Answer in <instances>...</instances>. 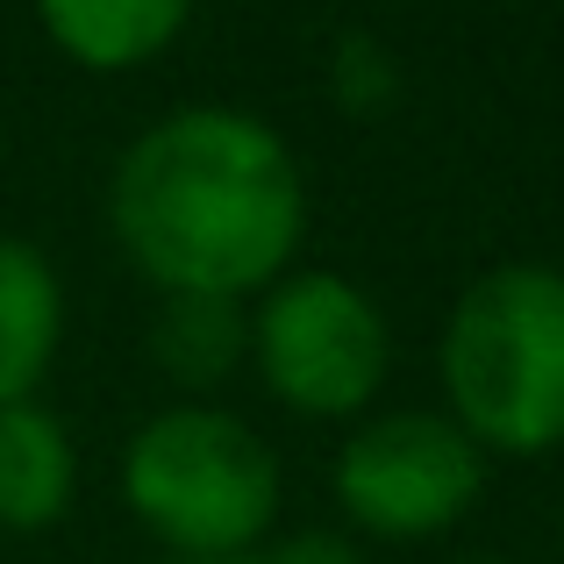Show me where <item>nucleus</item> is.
Returning a JSON list of instances; mask_svg holds the SVG:
<instances>
[{
    "mask_svg": "<svg viewBox=\"0 0 564 564\" xmlns=\"http://www.w3.org/2000/svg\"><path fill=\"white\" fill-rule=\"evenodd\" d=\"M72 494H79V451L65 422L36 400L0 408V529L43 536L72 514Z\"/></svg>",
    "mask_w": 564,
    "mask_h": 564,
    "instance_id": "423d86ee",
    "label": "nucleus"
},
{
    "mask_svg": "<svg viewBox=\"0 0 564 564\" xmlns=\"http://www.w3.org/2000/svg\"><path fill=\"white\" fill-rule=\"evenodd\" d=\"M465 564H500V557H465Z\"/></svg>",
    "mask_w": 564,
    "mask_h": 564,
    "instance_id": "ddd939ff",
    "label": "nucleus"
},
{
    "mask_svg": "<svg viewBox=\"0 0 564 564\" xmlns=\"http://www.w3.org/2000/svg\"><path fill=\"white\" fill-rule=\"evenodd\" d=\"M108 229L158 293L250 301L293 272L307 236L301 158L264 115L186 100L115 158Z\"/></svg>",
    "mask_w": 564,
    "mask_h": 564,
    "instance_id": "f257e3e1",
    "label": "nucleus"
},
{
    "mask_svg": "<svg viewBox=\"0 0 564 564\" xmlns=\"http://www.w3.org/2000/svg\"><path fill=\"white\" fill-rule=\"evenodd\" d=\"M65 344V279L22 236H0V408L36 400Z\"/></svg>",
    "mask_w": 564,
    "mask_h": 564,
    "instance_id": "0eeeda50",
    "label": "nucleus"
},
{
    "mask_svg": "<svg viewBox=\"0 0 564 564\" xmlns=\"http://www.w3.org/2000/svg\"><path fill=\"white\" fill-rule=\"evenodd\" d=\"M393 51L379 36H344L336 43V65H329V86L344 108H386L393 100Z\"/></svg>",
    "mask_w": 564,
    "mask_h": 564,
    "instance_id": "9d476101",
    "label": "nucleus"
},
{
    "mask_svg": "<svg viewBox=\"0 0 564 564\" xmlns=\"http://www.w3.org/2000/svg\"><path fill=\"white\" fill-rule=\"evenodd\" d=\"M172 564H180V557H172ZM215 564H250V557H215Z\"/></svg>",
    "mask_w": 564,
    "mask_h": 564,
    "instance_id": "f8f14e48",
    "label": "nucleus"
},
{
    "mask_svg": "<svg viewBox=\"0 0 564 564\" xmlns=\"http://www.w3.org/2000/svg\"><path fill=\"white\" fill-rule=\"evenodd\" d=\"M250 358V301L215 293H165L151 315V365L180 386H221Z\"/></svg>",
    "mask_w": 564,
    "mask_h": 564,
    "instance_id": "1a4fd4ad",
    "label": "nucleus"
},
{
    "mask_svg": "<svg viewBox=\"0 0 564 564\" xmlns=\"http://www.w3.org/2000/svg\"><path fill=\"white\" fill-rule=\"evenodd\" d=\"M279 457L229 408H158L122 451V500L180 564L258 557L279 522Z\"/></svg>",
    "mask_w": 564,
    "mask_h": 564,
    "instance_id": "7ed1b4c3",
    "label": "nucleus"
},
{
    "mask_svg": "<svg viewBox=\"0 0 564 564\" xmlns=\"http://www.w3.org/2000/svg\"><path fill=\"white\" fill-rule=\"evenodd\" d=\"M250 365L279 408L307 422H358L393 372V329L358 279L286 272L250 301Z\"/></svg>",
    "mask_w": 564,
    "mask_h": 564,
    "instance_id": "20e7f679",
    "label": "nucleus"
},
{
    "mask_svg": "<svg viewBox=\"0 0 564 564\" xmlns=\"http://www.w3.org/2000/svg\"><path fill=\"white\" fill-rule=\"evenodd\" d=\"M486 494V451L436 408H379L336 451V500L365 536L429 543Z\"/></svg>",
    "mask_w": 564,
    "mask_h": 564,
    "instance_id": "39448f33",
    "label": "nucleus"
},
{
    "mask_svg": "<svg viewBox=\"0 0 564 564\" xmlns=\"http://www.w3.org/2000/svg\"><path fill=\"white\" fill-rule=\"evenodd\" d=\"M193 0H36V22L72 65L137 72L186 29Z\"/></svg>",
    "mask_w": 564,
    "mask_h": 564,
    "instance_id": "6e6552de",
    "label": "nucleus"
},
{
    "mask_svg": "<svg viewBox=\"0 0 564 564\" xmlns=\"http://www.w3.org/2000/svg\"><path fill=\"white\" fill-rule=\"evenodd\" d=\"M443 400L486 457H543L564 443V272L514 258L479 272L443 322Z\"/></svg>",
    "mask_w": 564,
    "mask_h": 564,
    "instance_id": "f03ea898",
    "label": "nucleus"
},
{
    "mask_svg": "<svg viewBox=\"0 0 564 564\" xmlns=\"http://www.w3.org/2000/svg\"><path fill=\"white\" fill-rule=\"evenodd\" d=\"M250 564H365L358 543L336 536V529H293V536H279L272 551H258Z\"/></svg>",
    "mask_w": 564,
    "mask_h": 564,
    "instance_id": "9b49d317",
    "label": "nucleus"
}]
</instances>
